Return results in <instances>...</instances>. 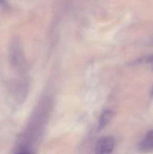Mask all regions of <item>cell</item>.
Instances as JSON below:
<instances>
[{
    "instance_id": "1",
    "label": "cell",
    "mask_w": 153,
    "mask_h": 154,
    "mask_svg": "<svg viewBox=\"0 0 153 154\" xmlns=\"http://www.w3.org/2000/svg\"><path fill=\"white\" fill-rule=\"evenodd\" d=\"M9 58L11 66L17 70L21 71L26 69V58L24 57L23 51L20 42L15 39L11 42L9 48Z\"/></svg>"
},
{
    "instance_id": "2",
    "label": "cell",
    "mask_w": 153,
    "mask_h": 154,
    "mask_svg": "<svg viewBox=\"0 0 153 154\" xmlns=\"http://www.w3.org/2000/svg\"><path fill=\"white\" fill-rule=\"evenodd\" d=\"M114 147L115 141L112 137H102L96 143L94 154H112Z\"/></svg>"
},
{
    "instance_id": "3",
    "label": "cell",
    "mask_w": 153,
    "mask_h": 154,
    "mask_svg": "<svg viewBox=\"0 0 153 154\" xmlns=\"http://www.w3.org/2000/svg\"><path fill=\"white\" fill-rule=\"evenodd\" d=\"M139 150L142 153H152L153 152V129L146 134L138 146Z\"/></svg>"
},
{
    "instance_id": "4",
    "label": "cell",
    "mask_w": 153,
    "mask_h": 154,
    "mask_svg": "<svg viewBox=\"0 0 153 154\" xmlns=\"http://www.w3.org/2000/svg\"><path fill=\"white\" fill-rule=\"evenodd\" d=\"M114 112L111 110H106L104 111L100 115L98 120V130L100 131L102 129L107 126L113 118Z\"/></svg>"
},
{
    "instance_id": "5",
    "label": "cell",
    "mask_w": 153,
    "mask_h": 154,
    "mask_svg": "<svg viewBox=\"0 0 153 154\" xmlns=\"http://www.w3.org/2000/svg\"><path fill=\"white\" fill-rule=\"evenodd\" d=\"M0 6L3 8H7L8 6V4L6 0H0Z\"/></svg>"
},
{
    "instance_id": "6",
    "label": "cell",
    "mask_w": 153,
    "mask_h": 154,
    "mask_svg": "<svg viewBox=\"0 0 153 154\" xmlns=\"http://www.w3.org/2000/svg\"><path fill=\"white\" fill-rule=\"evenodd\" d=\"M146 63H153V55H150L148 57H147L146 59Z\"/></svg>"
},
{
    "instance_id": "7",
    "label": "cell",
    "mask_w": 153,
    "mask_h": 154,
    "mask_svg": "<svg viewBox=\"0 0 153 154\" xmlns=\"http://www.w3.org/2000/svg\"><path fill=\"white\" fill-rule=\"evenodd\" d=\"M17 154H31L28 151H26V150H22V151L19 152Z\"/></svg>"
},
{
    "instance_id": "8",
    "label": "cell",
    "mask_w": 153,
    "mask_h": 154,
    "mask_svg": "<svg viewBox=\"0 0 153 154\" xmlns=\"http://www.w3.org/2000/svg\"><path fill=\"white\" fill-rule=\"evenodd\" d=\"M152 95L153 96V88H152Z\"/></svg>"
}]
</instances>
